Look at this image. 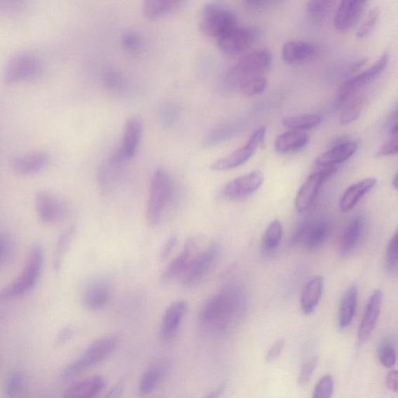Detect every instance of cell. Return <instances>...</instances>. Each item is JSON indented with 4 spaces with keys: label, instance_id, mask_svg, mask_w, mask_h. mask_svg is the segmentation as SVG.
<instances>
[{
    "label": "cell",
    "instance_id": "obj_56",
    "mask_svg": "<svg viewBox=\"0 0 398 398\" xmlns=\"http://www.w3.org/2000/svg\"><path fill=\"white\" fill-rule=\"evenodd\" d=\"M397 380L398 374L397 371H390L387 376V387L394 393H397L398 390Z\"/></svg>",
    "mask_w": 398,
    "mask_h": 398
},
{
    "label": "cell",
    "instance_id": "obj_3",
    "mask_svg": "<svg viewBox=\"0 0 398 398\" xmlns=\"http://www.w3.org/2000/svg\"><path fill=\"white\" fill-rule=\"evenodd\" d=\"M272 55L269 49L260 48L245 55L231 68L223 79V85L229 90L237 89L238 86L249 77L263 75L269 69Z\"/></svg>",
    "mask_w": 398,
    "mask_h": 398
},
{
    "label": "cell",
    "instance_id": "obj_30",
    "mask_svg": "<svg viewBox=\"0 0 398 398\" xmlns=\"http://www.w3.org/2000/svg\"><path fill=\"white\" fill-rule=\"evenodd\" d=\"M324 291V279L316 277L310 279L303 289L300 305L303 314H312L321 299Z\"/></svg>",
    "mask_w": 398,
    "mask_h": 398
},
{
    "label": "cell",
    "instance_id": "obj_1",
    "mask_svg": "<svg viewBox=\"0 0 398 398\" xmlns=\"http://www.w3.org/2000/svg\"><path fill=\"white\" fill-rule=\"evenodd\" d=\"M246 295L241 286L228 285L209 298L199 312L202 329L222 334L240 321L246 307Z\"/></svg>",
    "mask_w": 398,
    "mask_h": 398
},
{
    "label": "cell",
    "instance_id": "obj_23",
    "mask_svg": "<svg viewBox=\"0 0 398 398\" xmlns=\"http://www.w3.org/2000/svg\"><path fill=\"white\" fill-rule=\"evenodd\" d=\"M49 162L46 151H34L20 155L12 161L13 169L20 175H32L44 169Z\"/></svg>",
    "mask_w": 398,
    "mask_h": 398
},
{
    "label": "cell",
    "instance_id": "obj_48",
    "mask_svg": "<svg viewBox=\"0 0 398 398\" xmlns=\"http://www.w3.org/2000/svg\"><path fill=\"white\" fill-rule=\"evenodd\" d=\"M26 4L20 1H0V16H14L26 10Z\"/></svg>",
    "mask_w": 398,
    "mask_h": 398
},
{
    "label": "cell",
    "instance_id": "obj_45",
    "mask_svg": "<svg viewBox=\"0 0 398 398\" xmlns=\"http://www.w3.org/2000/svg\"><path fill=\"white\" fill-rule=\"evenodd\" d=\"M104 84L108 89L117 93H121L126 89L125 79L117 72H107L104 75Z\"/></svg>",
    "mask_w": 398,
    "mask_h": 398
},
{
    "label": "cell",
    "instance_id": "obj_46",
    "mask_svg": "<svg viewBox=\"0 0 398 398\" xmlns=\"http://www.w3.org/2000/svg\"><path fill=\"white\" fill-rule=\"evenodd\" d=\"M380 10L378 8L372 9L370 13H369L364 22L359 27L357 32V37L358 39H364L370 34L375 25L378 22Z\"/></svg>",
    "mask_w": 398,
    "mask_h": 398
},
{
    "label": "cell",
    "instance_id": "obj_38",
    "mask_svg": "<svg viewBox=\"0 0 398 398\" xmlns=\"http://www.w3.org/2000/svg\"><path fill=\"white\" fill-rule=\"evenodd\" d=\"M378 357L383 366L393 367L397 361L395 346L392 341L385 338L380 343L378 348Z\"/></svg>",
    "mask_w": 398,
    "mask_h": 398
},
{
    "label": "cell",
    "instance_id": "obj_27",
    "mask_svg": "<svg viewBox=\"0 0 398 398\" xmlns=\"http://www.w3.org/2000/svg\"><path fill=\"white\" fill-rule=\"evenodd\" d=\"M169 365L166 360L158 361L144 373L140 382L138 392L140 397H146L154 392L160 385L166 373Z\"/></svg>",
    "mask_w": 398,
    "mask_h": 398
},
{
    "label": "cell",
    "instance_id": "obj_34",
    "mask_svg": "<svg viewBox=\"0 0 398 398\" xmlns=\"http://www.w3.org/2000/svg\"><path fill=\"white\" fill-rule=\"evenodd\" d=\"M321 121L322 119L320 115L316 114H308L287 117L282 119L281 122L284 126L291 128V130L305 132L306 130L312 129L319 126Z\"/></svg>",
    "mask_w": 398,
    "mask_h": 398
},
{
    "label": "cell",
    "instance_id": "obj_55",
    "mask_svg": "<svg viewBox=\"0 0 398 398\" xmlns=\"http://www.w3.org/2000/svg\"><path fill=\"white\" fill-rule=\"evenodd\" d=\"M125 380H120L104 398H120L125 390Z\"/></svg>",
    "mask_w": 398,
    "mask_h": 398
},
{
    "label": "cell",
    "instance_id": "obj_18",
    "mask_svg": "<svg viewBox=\"0 0 398 398\" xmlns=\"http://www.w3.org/2000/svg\"><path fill=\"white\" fill-rule=\"evenodd\" d=\"M367 4L363 0H347L341 2L334 21L336 30L340 32L350 31L358 23Z\"/></svg>",
    "mask_w": 398,
    "mask_h": 398
},
{
    "label": "cell",
    "instance_id": "obj_52",
    "mask_svg": "<svg viewBox=\"0 0 398 398\" xmlns=\"http://www.w3.org/2000/svg\"><path fill=\"white\" fill-rule=\"evenodd\" d=\"M11 250L10 238L6 234L0 232V266L4 263L9 256Z\"/></svg>",
    "mask_w": 398,
    "mask_h": 398
},
{
    "label": "cell",
    "instance_id": "obj_7",
    "mask_svg": "<svg viewBox=\"0 0 398 398\" xmlns=\"http://www.w3.org/2000/svg\"><path fill=\"white\" fill-rule=\"evenodd\" d=\"M117 338L108 336L96 340L81 357L72 361L63 371L65 378H72L88 369L102 363L117 349Z\"/></svg>",
    "mask_w": 398,
    "mask_h": 398
},
{
    "label": "cell",
    "instance_id": "obj_5",
    "mask_svg": "<svg viewBox=\"0 0 398 398\" xmlns=\"http://www.w3.org/2000/svg\"><path fill=\"white\" fill-rule=\"evenodd\" d=\"M42 264V248L39 244L33 245L20 276L11 284L0 289V301L17 298L30 291L40 277Z\"/></svg>",
    "mask_w": 398,
    "mask_h": 398
},
{
    "label": "cell",
    "instance_id": "obj_4",
    "mask_svg": "<svg viewBox=\"0 0 398 398\" xmlns=\"http://www.w3.org/2000/svg\"><path fill=\"white\" fill-rule=\"evenodd\" d=\"M239 24L236 13L227 6L218 4H208L202 8L199 27L202 33L209 38L219 40L234 30Z\"/></svg>",
    "mask_w": 398,
    "mask_h": 398
},
{
    "label": "cell",
    "instance_id": "obj_25",
    "mask_svg": "<svg viewBox=\"0 0 398 398\" xmlns=\"http://www.w3.org/2000/svg\"><path fill=\"white\" fill-rule=\"evenodd\" d=\"M376 185V179L366 178L353 184L344 192L339 202V208L343 213H348L356 206L365 195L370 192Z\"/></svg>",
    "mask_w": 398,
    "mask_h": 398
},
{
    "label": "cell",
    "instance_id": "obj_29",
    "mask_svg": "<svg viewBox=\"0 0 398 398\" xmlns=\"http://www.w3.org/2000/svg\"><path fill=\"white\" fill-rule=\"evenodd\" d=\"M359 289L357 286H350L343 295L340 302L338 310V325L341 329H345L350 326L356 310L358 302Z\"/></svg>",
    "mask_w": 398,
    "mask_h": 398
},
{
    "label": "cell",
    "instance_id": "obj_11",
    "mask_svg": "<svg viewBox=\"0 0 398 398\" xmlns=\"http://www.w3.org/2000/svg\"><path fill=\"white\" fill-rule=\"evenodd\" d=\"M259 34V29L256 27L239 25L216 41L224 54L237 55L254 45Z\"/></svg>",
    "mask_w": 398,
    "mask_h": 398
},
{
    "label": "cell",
    "instance_id": "obj_26",
    "mask_svg": "<svg viewBox=\"0 0 398 398\" xmlns=\"http://www.w3.org/2000/svg\"><path fill=\"white\" fill-rule=\"evenodd\" d=\"M105 386L102 376H93L71 385L65 390L63 398H95Z\"/></svg>",
    "mask_w": 398,
    "mask_h": 398
},
{
    "label": "cell",
    "instance_id": "obj_57",
    "mask_svg": "<svg viewBox=\"0 0 398 398\" xmlns=\"http://www.w3.org/2000/svg\"><path fill=\"white\" fill-rule=\"evenodd\" d=\"M279 2L276 1H264V0H251V1H246L245 4H247L248 6L253 7V8L256 9H262L265 8V7L270 6L272 5H274L278 4Z\"/></svg>",
    "mask_w": 398,
    "mask_h": 398
},
{
    "label": "cell",
    "instance_id": "obj_20",
    "mask_svg": "<svg viewBox=\"0 0 398 398\" xmlns=\"http://www.w3.org/2000/svg\"><path fill=\"white\" fill-rule=\"evenodd\" d=\"M366 227V218L359 214L347 223L339 244V254L342 257L349 256L356 248L363 238Z\"/></svg>",
    "mask_w": 398,
    "mask_h": 398
},
{
    "label": "cell",
    "instance_id": "obj_47",
    "mask_svg": "<svg viewBox=\"0 0 398 398\" xmlns=\"http://www.w3.org/2000/svg\"><path fill=\"white\" fill-rule=\"evenodd\" d=\"M318 357H314L310 359L307 363L303 365L298 379L299 385L300 386H305L310 381L316 371Z\"/></svg>",
    "mask_w": 398,
    "mask_h": 398
},
{
    "label": "cell",
    "instance_id": "obj_39",
    "mask_svg": "<svg viewBox=\"0 0 398 398\" xmlns=\"http://www.w3.org/2000/svg\"><path fill=\"white\" fill-rule=\"evenodd\" d=\"M121 46L126 52L133 55H138L143 50V41L140 36L133 32H128L123 34Z\"/></svg>",
    "mask_w": 398,
    "mask_h": 398
},
{
    "label": "cell",
    "instance_id": "obj_54",
    "mask_svg": "<svg viewBox=\"0 0 398 398\" xmlns=\"http://www.w3.org/2000/svg\"><path fill=\"white\" fill-rule=\"evenodd\" d=\"M74 336V330L70 327H66L61 330L55 340V345L58 346L66 344Z\"/></svg>",
    "mask_w": 398,
    "mask_h": 398
},
{
    "label": "cell",
    "instance_id": "obj_10",
    "mask_svg": "<svg viewBox=\"0 0 398 398\" xmlns=\"http://www.w3.org/2000/svg\"><path fill=\"white\" fill-rule=\"evenodd\" d=\"M265 133V127H259L252 133L248 141L243 147L234 151L232 154L214 161L211 164V169L215 171H225L238 168L247 162L263 144Z\"/></svg>",
    "mask_w": 398,
    "mask_h": 398
},
{
    "label": "cell",
    "instance_id": "obj_17",
    "mask_svg": "<svg viewBox=\"0 0 398 398\" xmlns=\"http://www.w3.org/2000/svg\"><path fill=\"white\" fill-rule=\"evenodd\" d=\"M359 149V142L354 140L338 141L330 150L317 158L315 164L318 168L336 166L349 160Z\"/></svg>",
    "mask_w": 398,
    "mask_h": 398
},
{
    "label": "cell",
    "instance_id": "obj_13",
    "mask_svg": "<svg viewBox=\"0 0 398 398\" xmlns=\"http://www.w3.org/2000/svg\"><path fill=\"white\" fill-rule=\"evenodd\" d=\"M337 171L336 166L321 168L307 178L300 187L295 200V207L299 213L305 212L313 204L322 185Z\"/></svg>",
    "mask_w": 398,
    "mask_h": 398
},
{
    "label": "cell",
    "instance_id": "obj_53",
    "mask_svg": "<svg viewBox=\"0 0 398 398\" xmlns=\"http://www.w3.org/2000/svg\"><path fill=\"white\" fill-rule=\"evenodd\" d=\"M177 242H178V237L175 234L171 235L168 239V241H166L161 251L160 257L161 260H165L171 256L173 249L175 248Z\"/></svg>",
    "mask_w": 398,
    "mask_h": 398
},
{
    "label": "cell",
    "instance_id": "obj_24",
    "mask_svg": "<svg viewBox=\"0 0 398 398\" xmlns=\"http://www.w3.org/2000/svg\"><path fill=\"white\" fill-rule=\"evenodd\" d=\"M194 248L195 241L193 239L185 244L183 250L175 258L171 260L164 271L161 277L163 282H168L183 276L194 256Z\"/></svg>",
    "mask_w": 398,
    "mask_h": 398
},
{
    "label": "cell",
    "instance_id": "obj_14",
    "mask_svg": "<svg viewBox=\"0 0 398 398\" xmlns=\"http://www.w3.org/2000/svg\"><path fill=\"white\" fill-rule=\"evenodd\" d=\"M263 180L264 177L262 172H251L231 180L224 186L221 192L222 197L231 200L249 197L262 186Z\"/></svg>",
    "mask_w": 398,
    "mask_h": 398
},
{
    "label": "cell",
    "instance_id": "obj_33",
    "mask_svg": "<svg viewBox=\"0 0 398 398\" xmlns=\"http://www.w3.org/2000/svg\"><path fill=\"white\" fill-rule=\"evenodd\" d=\"M282 237H284V227L281 223L278 220L272 221L265 231L260 244V251L263 256L272 255L279 247Z\"/></svg>",
    "mask_w": 398,
    "mask_h": 398
},
{
    "label": "cell",
    "instance_id": "obj_59",
    "mask_svg": "<svg viewBox=\"0 0 398 398\" xmlns=\"http://www.w3.org/2000/svg\"><path fill=\"white\" fill-rule=\"evenodd\" d=\"M392 184H393L394 187L395 188V190H397V175H395V176H394V180H393V183H392Z\"/></svg>",
    "mask_w": 398,
    "mask_h": 398
},
{
    "label": "cell",
    "instance_id": "obj_43",
    "mask_svg": "<svg viewBox=\"0 0 398 398\" xmlns=\"http://www.w3.org/2000/svg\"><path fill=\"white\" fill-rule=\"evenodd\" d=\"M336 4L335 1H310L307 4L308 12L311 18L316 20H321L328 15L333 6Z\"/></svg>",
    "mask_w": 398,
    "mask_h": 398
},
{
    "label": "cell",
    "instance_id": "obj_22",
    "mask_svg": "<svg viewBox=\"0 0 398 398\" xmlns=\"http://www.w3.org/2000/svg\"><path fill=\"white\" fill-rule=\"evenodd\" d=\"M187 311V303L185 300L173 302L166 310L161 326V336L164 341H169L176 336Z\"/></svg>",
    "mask_w": 398,
    "mask_h": 398
},
{
    "label": "cell",
    "instance_id": "obj_2",
    "mask_svg": "<svg viewBox=\"0 0 398 398\" xmlns=\"http://www.w3.org/2000/svg\"><path fill=\"white\" fill-rule=\"evenodd\" d=\"M175 193V186L168 172L157 168L152 175L147 211V221L150 227L161 223Z\"/></svg>",
    "mask_w": 398,
    "mask_h": 398
},
{
    "label": "cell",
    "instance_id": "obj_15",
    "mask_svg": "<svg viewBox=\"0 0 398 398\" xmlns=\"http://www.w3.org/2000/svg\"><path fill=\"white\" fill-rule=\"evenodd\" d=\"M35 206L39 220L47 224L63 220L67 213V206L63 202L46 192H40L36 194Z\"/></svg>",
    "mask_w": 398,
    "mask_h": 398
},
{
    "label": "cell",
    "instance_id": "obj_9",
    "mask_svg": "<svg viewBox=\"0 0 398 398\" xmlns=\"http://www.w3.org/2000/svg\"><path fill=\"white\" fill-rule=\"evenodd\" d=\"M220 254L219 244H212L193 257L182 279L185 287L197 286L213 269Z\"/></svg>",
    "mask_w": 398,
    "mask_h": 398
},
{
    "label": "cell",
    "instance_id": "obj_32",
    "mask_svg": "<svg viewBox=\"0 0 398 398\" xmlns=\"http://www.w3.org/2000/svg\"><path fill=\"white\" fill-rule=\"evenodd\" d=\"M185 5L183 1L173 0H150L144 2L142 11L145 17L150 20L162 19L179 11Z\"/></svg>",
    "mask_w": 398,
    "mask_h": 398
},
{
    "label": "cell",
    "instance_id": "obj_50",
    "mask_svg": "<svg viewBox=\"0 0 398 398\" xmlns=\"http://www.w3.org/2000/svg\"><path fill=\"white\" fill-rule=\"evenodd\" d=\"M285 348V341L284 339H279L274 343L265 354V361L267 364L273 363L280 356Z\"/></svg>",
    "mask_w": 398,
    "mask_h": 398
},
{
    "label": "cell",
    "instance_id": "obj_19",
    "mask_svg": "<svg viewBox=\"0 0 398 398\" xmlns=\"http://www.w3.org/2000/svg\"><path fill=\"white\" fill-rule=\"evenodd\" d=\"M383 303V293L376 289L367 302L363 318L358 330V339L360 343H365L370 338L379 319Z\"/></svg>",
    "mask_w": 398,
    "mask_h": 398
},
{
    "label": "cell",
    "instance_id": "obj_42",
    "mask_svg": "<svg viewBox=\"0 0 398 398\" xmlns=\"http://www.w3.org/2000/svg\"><path fill=\"white\" fill-rule=\"evenodd\" d=\"M334 378L331 374H326L317 382L312 398H331L334 392Z\"/></svg>",
    "mask_w": 398,
    "mask_h": 398
},
{
    "label": "cell",
    "instance_id": "obj_37",
    "mask_svg": "<svg viewBox=\"0 0 398 398\" xmlns=\"http://www.w3.org/2000/svg\"><path fill=\"white\" fill-rule=\"evenodd\" d=\"M25 379L24 372L13 371L6 380L4 387L6 397L8 398L20 397L24 390Z\"/></svg>",
    "mask_w": 398,
    "mask_h": 398
},
{
    "label": "cell",
    "instance_id": "obj_36",
    "mask_svg": "<svg viewBox=\"0 0 398 398\" xmlns=\"http://www.w3.org/2000/svg\"><path fill=\"white\" fill-rule=\"evenodd\" d=\"M267 86V81L263 75L249 77L238 86L237 90L244 95L253 97L264 92Z\"/></svg>",
    "mask_w": 398,
    "mask_h": 398
},
{
    "label": "cell",
    "instance_id": "obj_6",
    "mask_svg": "<svg viewBox=\"0 0 398 398\" xmlns=\"http://www.w3.org/2000/svg\"><path fill=\"white\" fill-rule=\"evenodd\" d=\"M42 62L32 51L23 50L13 54L7 61L4 70L6 84L35 81L42 74Z\"/></svg>",
    "mask_w": 398,
    "mask_h": 398
},
{
    "label": "cell",
    "instance_id": "obj_28",
    "mask_svg": "<svg viewBox=\"0 0 398 398\" xmlns=\"http://www.w3.org/2000/svg\"><path fill=\"white\" fill-rule=\"evenodd\" d=\"M330 232L331 223L328 220L321 219L313 223L308 222L302 243L309 251L317 250L328 240Z\"/></svg>",
    "mask_w": 398,
    "mask_h": 398
},
{
    "label": "cell",
    "instance_id": "obj_35",
    "mask_svg": "<svg viewBox=\"0 0 398 398\" xmlns=\"http://www.w3.org/2000/svg\"><path fill=\"white\" fill-rule=\"evenodd\" d=\"M365 97L357 94L347 102L342 108L343 111L340 114L339 122L342 126H348L356 121L365 105Z\"/></svg>",
    "mask_w": 398,
    "mask_h": 398
},
{
    "label": "cell",
    "instance_id": "obj_58",
    "mask_svg": "<svg viewBox=\"0 0 398 398\" xmlns=\"http://www.w3.org/2000/svg\"><path fill=\"white\" fill-rule=\"evenodd\" d=\"M226 383H223L221 385L213 390L212 392L208 394L204 398H220L222 394L224 392V390L226 389Z\"/></svg>",
    "mask_w": 398,
    "mask_h": 398
},
{
    "label": "cell",
    "instance_id": "obj_41",
    "mask_svg": "<svg viewBox=\"0 0 398 398\" xmlns=\"http://www.w3.org/2000/svg\"><path fill=\"white\" fill-rule=\"evenodd\" d=\"M74 234V228L70 227L61 235L58 241L55 257V269L59 270L62 263V258L67 252Z\"/></svg>",
    "mask_w": 398,
    "mask_h": 398
},
{
    "label": "cell",
    "instance_id": "obj_49",
    "mask_svg": "<svg viewBox=\"0 0 398 398\" xmlns=\"http://www.w3.org/2000/svg\"><path fill=\"white\" fill-rule=\"evenodd\" d=\"M398 151V134L390 135V139L383 145L378 152V157L396 155Z\"/></svg>",
    "mask_w": 398,
    "mask_h": 398
},
{
    "label": "cell",
    "instance_id": "obj_12",
    "mask_svg": "<svg viewBox=\"0 0 398 398\" xmlns=\"http://www.w3.org/2000/svg\"><path fill=\"white\" fill-rule=\"evenodd\" d=\"M143 126L139 118L133 117L127 120L120 147L112 155L110 160L122 164L131 160L138 150L142 138Z\"/></svg>",
    "mask_w": 398,
    "mask_h": 398
},
{
    "label": "cell",
    "instance_id": "obj_8",
    "mask_svg": "<svg viewBox=\"0 0 398 398\" xmlns=\"http://www.w3.org/2000/svg\"><path fill=\"white\" fill-rule=\"evenodd\" d=\"M388 62V57L386 55H382L370 68L357 76L346 79L340 86L336 96L335 106L337 110H342L350 100L357 95L361 88L378 78L385 70Z\"/></svg>",
    "mask_w": 398,
    "mask_h": 398
},
{
    "label": "cell",
    "instance_id": "obj_21",
    "mask_svg": "<svg viewBox=\"0 0 398 398\" xmlns=\"http://www.w3.org/2000/svg\"><path fill=\"white\" fill-rule=\"evenodd\" d=\"M317 47L313 43L296 40L285 43L281 56L288 65H300L312 60L317 54Z\"/></svg>",
    "mask_w": 398,
    "mask_h": 398
},
{
    "label": "cell",
    "instance_id": "obj_51",
    "mask_svg": "<svg viewBox=\"0 0 398 398\" xmlns=\"http://www.w3.org/2000/svg\"><path fill=\"white\" fill-rule=\"evenodd\" d=\"M307 225L308 222L306 221L301 223L300 225L296 228L291 237L289 238L288 245L291 246V247H294V246H296L303 241V237H305L306 233Z\"/></svg>",
    "mask_w": 398,
    "mask_h": 398
},
{
    "label": "cell",
    "instance_id": "obj_31",
    "mask_svg": "<svg viewBox=\"0 0 398 398\" xmlns=\"http://www.w3.org/2000/svg\"><path fill=\"white\" fill-rule=\"evenodd\" d=\"M309 135L306 132L291 130L279 135L274 142V149L279 154H289L306 147Z\"/></svg>",
    "mask_w": 398,
    "mask_h": 398
},
{
    "label": "cell",
    "instance_id": "obj_44",
    "mask_svg": "<svg viewBox=\"0 0 398 398\" xmlns=\"http://www.w3.org/2000/svg\"><path fill=\"white\" fill-rule=\"evenodd\" d=\"M398 237L395 232L387 245L385 267L387 272H396L397 267Z\"/></svg>",
    "mask_w": 398,
    "mask_h": 398
},
{
    "label": "cell",
    "instance_id": "obj_40",
    "mask_svg": "<svg viewBox=\"0 0 398 398\" xmlns=\"http://www.w3.org/2000/svg\"><path fill=\"white\" fill-rule=\"evenodd\" d=\"M180 112H182V110L178 105L173 103L165 104L160 112V121L162 126L168 128L175 125L180 118Z\"/></svg>",
    "mask_w": 398,
    "mask_h": 398
},
{
    "label": "cell",
    "instance_id": "obj_16",
    "mask_svg": "<svg viewBox=\"0 0 398 398\" xmlns=\"http://www.w3.org/2000/svg\"><path fill=\"white\" fill-rule=\"evenodd\" d=\"M112 296V287L110 281L105 279L93 281L84 289L82 305L91 311L102 310L110 302Z\"/></svg>",
    "mask_w": 398,
    "mask_h": 398
}]
</instances>
